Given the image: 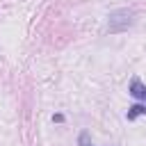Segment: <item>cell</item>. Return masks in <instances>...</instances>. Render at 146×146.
I'll list each match as a JSON object with an SVG mask.
<instances>
[{
    "instance_id": "4",
    "label": "cell",
    "mask_w": 146,
    "mask_h": 146,
    "mask_svg": "<svg viewBox=\"0 0 146 146\" xmlns=\"http://www.w3.org/2000/svg\"><path fill=\"white\" fill-rule=\"evenodd\" d=\"M78 146H94V144H91V139H89V132H80Z\"/></svg>"
},
{
    "instance_id": "3",
    "label": "cell",
    "mask_w": 146,
    "mask_h": 146,
    "mask_svg": "<svg viewBox=\"0 0 146 146\" xmlns=\"http://www.w3.org/2000/svg\"><path fill=\"white\" fill-rule=\"evenodd\" d=\"M139 114H146V103H144V105H132V107L128 110V121L137 119Z\"/></svg>"
},
{
    "instance_id": "1",
    "label": "cell",
    "mask_w": 146,
    "mask_h": 146,
    "mask_svg": "<svg viewBox=\"0 0 146 146\" xmlns=\"http://www.w3.org/2000/svg\"><path fill=\"white\" fill-rule=\"evenodd\" d=\"M132 25V11L130 9H116L107 16V30L110 32H123Z\"/></svg>"
},
{
    "instance_id": "2",
    "label": "cell",
    "mask_w": 146,
    "mask_h": 146,
    "mask_svg": "<svg viewBox=\"0 0 146 146\" xmlns=\"http://www.w3.org/2000/svg\"><path fill=\"white\" fill-rule=\"evenodd\" d=\"M130 94H132L135 98H139V100H146V87H144L137 78L130 82Z\"/></svg>"
}]
</instances>
